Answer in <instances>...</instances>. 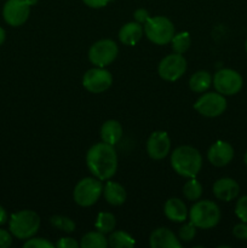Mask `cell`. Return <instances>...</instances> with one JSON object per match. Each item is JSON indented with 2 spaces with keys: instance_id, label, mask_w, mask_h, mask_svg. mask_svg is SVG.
I'll use <instances>...</instances> for the list:
<instances>
[{
  "instance_id": "6da1fadb",
  "label": "cell",
  "mask_w": 247,
  "mask_h": 248,
  "mask_svg": "<svg viewBox=\"0 0 247 248\" xmlns=\"http://www.w3.org/2000/svg\"><path fill=\"white\" fill-rule=\"evenodd\" d=\"M86 165L93 177L101 181H108L118 170V155L114 145L108 143H97L86 153Z\"/></svg>"
},
{
  "instance_id": "7a4b0ae2",
  "label": "cell",
  "mask_w": 247,
  "mask_h": 248,
  "mask_svg": "<svg viewBox=\"0 0 247 248\" xmlns=\"http://www.w3.org/2000/svg\"><path fill=\"white\" fill-rule=\"evenodd\" d=\"M171 166L179 176L194 178L201 171L202 156L195 148L190 145H182L172 152Z\"/></svg>"
},
{
  "instance_id": "3957f363",
  "label": "cell",
  "mask_w": 247,
  "mask_h": 248,
  "mask_svg": "<svg viewBox=\"0 0 247 248\" xmlns=\"http://www.w3.org/2000/svg\"><path fill=\"white\" fill-rule=\"evenodd\" d=\"M10 232L19 240H28L38 232L40 217L31 210H22L14 213L9 220Z\"/></svg>"
},
{
  "instance_id": "277c9868",
  "label": "cell",
  "mask_w": 247,
  "mask_h": 248,
  "mask_svg": "<svg viewBox=\"0 0 247 248\" xmlns=\"http://www.w3.org/2000/svg\"><path fill=\"white\" fill-rule=\"evenodd\" d=\"M189 219L199 229H211L219 223L220 210L213 201H196L189 211Z\"/></svg>"
},
{
  "instance_id": "5b68a950",
  "label": "cell",
  "mask_w": 247,
  "mask_h": 248,
  "mask_svg": "<svg viewBox=\"0 0 247 248\" xmlns=\"http://www.w3.org/2000/svg\"><path fill=\"white\" fill-rule=\"evenodd\" d=\"M103 194V183L96 177L80 179L73 191L74 201L81 207H90L99 200Z\"/></svg>"
},
{
  "instance_id": "8992f818",
  "label": "cell",
  "mask_w": 247,
  "mask_h": 248,
  "mask_svg": "<svg viewBox=\"0 0 247 248\" xmlns=\"http://www.w3.org/2000/svg\"><path fill=\"white\" fill-rule=\"evenodd\" d=\"M144 34L156 45H167L174 35L173 23L165 16L150 17L143 26Z\"/></svg>"
},
{
  "instance_id": "52a82bcc",
  "label": "cell",
  "mask_w": 247,
  "mask_h": 248,
  "mask_svg": "<svg viewBox=\"0 0 247 248\" xmlns=\"http://www.w3.org/2000/svg\"><path fill=\"white\" fill-rule=\"evenodd\" d=\"M38 0H7L2 7V17L11 27H19L24 24L31 14V6L35 5Z\"/></svg>"
},
{
  "instance_id": "ba28073f",
  "label": "cell",
  "mask_w": 247,
  "mask_h": 248,
  "mask_svg": "<svg viewBox=\"0 0 247 248\" xmlns=\"http://www.w3.org/2000/svg\"><path fill=\"white\" fill-rule=\"evenodd\" d=\"M212 84L216 91L222 93L223 96H234L242 89L244 79L236 70L224 68L216 73L212 79Z\"/></svg>"
},
{
  "instance_id": "9c48e42d",
  "label": "cell",
  "mask_w": 247,
  "mask_h": 248,
  "mask_svg": "<svg viewBox=\"0 0 247 248\" xmlns=\"http://www.w3.org/2000/svg\"><path fill=\"white\" fill-rule=\"evenodd\" d=\"M119 55V47L115 41L102 39L92 44L89 50V60L96 67H107L115 61Z\"/></svg>"
},
{
  "instance_id": "30bf717a",
  "label": "cell",
  "mask_w": 247,
  "mask_h": 248,
  "mask_svg": "<svg viewBox=\"0 0 247 248\" xmlns=\"http://www.w3.org/2000/svg\"><path fill=\"white\" fill-rule=\"evenodd\" d=\"M194 109L206 118H217L227 109V99L219 92H206L195 102Z\"/></svg>"
},
{
  "instance_id": "8fae6325",
  "label": "cell",
  "mask_w": 247,
  "mask_h": 248,
  "mask_svg": "<svg viewBox=\"0 0 247 248\" xmlns=\"http://www.w3.org/2000/svg\"><path fill=\"white\" fill-rule=\"evenodd\" d=\"M186 70V61L181 53H171L161 60L157 67L160 78L166 81H176L184 75Z\"/></svg>"
},
{
  "instance_id": "7c38bea8",
  "label": "cell",
  "mask_w": 247,
  "mask_h": 248,
  "mask_svg": "<svg viewBox=\"0 0 247 248\" xmlns=\"http://www.w3.org/2000/svg\"><path fill=\"white\" fill-rule=\"evenodd\" d=\"M113 84V75L103 67L89 69L82 78V86L92 93H101L107 91Z\"/></svg>"
},
{
  "instance_id": "4fadbf2b",
  "label": "cell",
  "mask_w": 247,
  "mask_h": 248,
  "mask_svg": "<svg viewBox=\"0 0 247 248\" xmlns=\"http://www.w3.org/2000/svg\"><path fill=\"white\" fill-rule=\"evenodd\" d=\"M171 150V140L165 131H155L147 140V153L152 159L161 160Z\"/></svg>"
},
{
  "instance_id": "5bb4252c",
  "label": "cell",
  "mask_w": 247,
  "mask_h": 248,
  "mask_svg": "<svg viewBox=\"0 0 247 248\" xmlns=\"http://www.w3.org/2000/svg\"><path fill=\"white\" fill-rule=\"evenodd\" d=\"M207 159L216 167L227 166L234 159V148L230 143L217 140L208 149Z\"/></svg>"
},
{
  "instance_id": "9a60e30c",
  "label": "cell",
  "mask_w": 247,
  "mask_h": 248,
  "mask_svg": "<svg viewBox=\"0 0 247 248\" xmlns=\"http://www.w3.org/2000/svg\"><path fill=\"white\" fill-rule=\"evenodd\" d=\"M213 194L218 200L229 202L239 196L240 186L235 179L229 178V177L219 178L213 184Z\"/></svg>"
},
{
  "instance_id": "2e32d148",
  "label": "cell",
  "mask_w": 247,
  "mask_h": 248,
  "mask_svg": "<svg viewBox=\"0 0 247 248\" xmlns=\"http://www.w3.org/2000/svg\"><path fill=\"white\" fill-rule=\"evenodd\" d=\"M149 245L152 248H181V241L167 228H157L150 234Z\"/></svg>"
},
{
  "instance_id": "e0dca14e",
  "label": "cell",
  "mask_w": 247,
  "mask_h": 248,
  "mask_svg": "<svg viewBox=\"0 0 247 248\" xmlns=\"http://www.w3.org/2000/svg\"><path fill=\"white\" fill-rule=\"evenodd\" d=\"M164 212L167 219L174 223H183L189 217V211L185 203L178 198H171L165 202Z\"/></svg>"
},
{
  "instance_id": "ac0fdd59",
  "label": "cell",
  "mask_w": 247,
  "mask_h": 248,
  "mask_svg": "<svg viewBox=\"0 0 247 248\" xmlns=\"http://www.w3.org/2000/svg\"><path fill=\"white\" fill-rule=\"evenodd\" d=\"M143 33H144V29H143L142 24L137 23L136 21L128 22L120 28L119 39L124 45L135 46L142 39Z\"/></svg>"
},
{
  "instance_id": "d6986e66",
  "label": "cell",
  "mask_w": 247,
  "mask_h": 248,
  "mask_svg": "<svg viewBox=\"0 0 247 248\" xmlns=\"http://www.w3.org/2000/svg\"><path fill=\"white\" fill-rule=\"evenodd\" d=\"M103 195L107 202L111 206H120L126 201V190L118 182L109 181L103 186Z\"/></svg>"
},
{
  "instance_id": "ffe728a7",
  "label": "cell",
  "mask_w": 247,
  "mask_h": 248,
  "mask_svg": "<svg viewBox=\"0 0 247 248\" xmlns=\"http://www.w3.org/2000/svg\"><path fill=\"white\" fill-rule=\"evenodd\" d=\"M123 126L116 120H108L102 125L101 138L102 142L108 143L110 145H115L123 137Z\"/></svg>"
},
{
  "instance_id": "44dd1931",
  "label": "cell",
  "mask_w": 247,
  "mask_h": 248,
  "mask_svg": "<svg viewBox=\"0 0 247 248\" xmlns=\"http://www.w3.org/2000/svg\"><path fill=\"white\" fill-rule=\"evenodd\" d=\"M212 84V77L207 70H199L191 75L189 80V87L196 93H203L207 91Z\"/></svg>"
},
{
  "instance_id": "7402d4cb",
  "label": "cell",
  "mask_w": 247,
  "mask_h": 248,
  "mask_svg": "<svg viewBox=\"0 0 247 248\" xmlns=\"http://www.w3.org/2000/svg\"><path fill=\"white\" fill-rule=\"evenodd\" d=\"M108 246V239L101 232H90L84 235L80 241L81 248H106Z\"/></svg>"
},
{
  "instance_id": "603a6c76",
  "label": "cell",
  "mask_w": 247,
  "mask_h": 248,
  "mask_svg": "<svg viewBox=\"0 0 247 248\" xmlns=\"http://www.w3.org/2000/svg\"><path fill=\"white\" fill-rule=\"evenodd\" d=\"M108 246L113 248H130L135 246V240L126 232H111L108 237Z\"/></svg>"
},
{
  "instance_id": "cb8c5ba5",
  "label": "cell",
  "mask_w": 247,
  "mask_h": 248,
  "mask_svg": "<svg viewBox=\"0 0 247 248\" xmlns=\"http://www.w3.org/2000/svg\"><path fill=\"white\" fill-rule=\"evenodd\" d=\"M116 220L114 217L113 213L110 212H101L97 216L96 223H94V227L98 232L106 234H110L114 229H115Z\"/></svg>"
},
{
  "instance_id": "d4e9b609",
  "label": "cell",
  "mask_w": 247,
  "mask_h": 248,
  "mask_svg": "<svg viewBox=\"0 0 247 248\" xmlns=\"http://www.w3.org/2000/svg\"><path fill=\"white\" fill-rule=\"evenodd\" d=\"M190 44L191 39L188 31H182V33L174 34L171 40V47L173 50V52L183 55L184 52H186L189 50Z\"/></svg>"
},
{
  "instance_id": "484cf974",
  "label": "cell",
  "mask_w": 247,
  "mask_h": 248,
  "mask_svg": "<svg viewBox=\"0 0 247 248\" xmlns=\"http://www.w3.org/2000/svg\"><path fill=\"white\" fill-rule=\"evenodd\" d=\"M183 195L189 201H198L201 198V195H202V186H201L198 179H195V177L189 178V181L183 186Z\"/></svg>"
},
{
  "instance_id": "4316f807",
  "label": "cell",
  "mask_w": 247,
  "mask_h": 248,
  "mask_svg": "<svg viewBox=\"0 0 247 248\" xmlns=\"http://www.w3.org/2000/svg\"><path fill=\"white\" fill-rule=\"evenodd\" d=\"M50 223L52 224V227L57 228L61 232H68V234L75 230V223L65 216H52L50 218Z\"/></svg>"
},
{
  "instance_id": "83f0119b",
  "label": "cell",
  "mask_w": 247,
  "mask_h": 248,
  "mask_svg": "<svg viewBox=\"0 0 247 248\" xmlns=\"http://www.w3.org/2000/svg\"><path fill=\"white\" fill-rule=\"evenodd\" d=\"M196 235V227L193 224V223H188V224L182 225V228L178 232V239L181 241L189 242L195 237Z\"/></svg>"
},
{
  "instance_id": "f1b7e54d",
  "label": "cell",
  "mask_w": 247,
  "mask_h": 248,
  "mask_svg": "<svg viewBox=\"0 0 247 248\" xmlns=\"http://www.w3.org/2000/svg\"><path fill=\"white\" fill-rule=\"evenodd\" d=\"M235 215L241 222L247 223V195L241 196L235 205Z\"/></svg>"
},
{
  "instance_id": "f546056e",
  "label": "cell",
  "mask_w": 247,
  "mask_h": 248,
  "mask_svg": "<svg viewBox=\"0 0 247 248\" xmlns=\"http://www.w3.org/2000/svg\"><path fill=\"white\" fill-rule=\"evenodd\" d=\"M24 248H53L55 245L52 242H50L48 240L43 239V237H31L26 241V244L23 245Z\"/></svg>"
},
{
  "instance_id": "4dcf8cb0",
  "label": "cell",
  "mask_w": 247,
  "mask_h": 248,
  "mask_svg": "<svg viewBox=\"0 0 247 248\" xmlns=\"http://www.w3.org/2000/svg\"><path fill=\"white\" fill-rule=\"evenodd\" d=\"M232 235H234L236 239L242 240V241H246L247 240V223H239V224L235 225L232 228Z\"/></svg>"
},
{
  "instance_id": "1f68e13d",
  "label": "cell",
  "mask_w": 247,
  "mask_h": 248,
  "mask_svg": "<svg viewBox=\"0 0 247 248\" xmlns=\"http://www.w3.org/2000/svg\"><path fill=\"white\" fill-rule=\"evenodd\" d=\"M55 246L58 248H77L80 244H77L73 237H62L56 242Z\"/></svg>"
},
{
  "instance_id": "d6a6232c",
  "label": "cell",
  "mask_w": 247,
  "mask_h": 248,
  "mask_svg": "<svg viewBox=\"0 0 247 248\" xmlns=\"http://www.w3.org/2000/svg\"><path fill=\"white\" fill-rule=\"evenodd\" d=\"M133 18H135V21L137 23L144 24L150 18V15L145 9H137L135 11V14H133Z\"/></svg>"
},
{
  "instance_id": "836d02e7",
  "label": "cell",
  "mask_w": 247,
  "mask_h": 248,
  "mask_svg": "<svg viewBox=\"0 0 247 248\" xmlns=\"http://www.w3.org/2000/svg\"><path fill=\"white\" fill-rule=\"evenodd\" d=\"M12 245V236L7 230L0 229V248H9Z\"/></svg>"
},
{
  "instance_id": "e575fe53",
  "label": "cell",
  "mask_w": 247,
  "mask_h": 248,
  "mask_svg": "<svg viewBox=\"0 0 247 248\" xmlns=\"http://www.w3.org/2000/svg\"><path fill=\"white\" fill-rule=\"evenodd\" d=\"M110 1L111 0H82V2L91 9H101L107 6Z\"/></svg>"
},
{
  "instance_id": "d590c367",
  "label": "cell",
  "mask_w": 247,
  "mask_h": 248,
  "mask_svg": "<svg viewBox=\"0 0 247 248\" xmlns=\"http://www.w3.org/2000/svg\"><path fill=\"white\" fill-rule=\"evenodd\" d=\"M7 212L2 206H0V225H4L7 222Z\"/></svg>"
},
{
  "instance_id": "8d00e7d4",
  "label": "cell",
  "mask_w": 247,
  "mask_h": 248,
  "mask_svg": "<svg viewBox=\"0 0 247 248\" xmlns=\"http://www.w3.org/2000/svg\"><path fill=\"white\" fill-rule=\"evenodd\" d=\"M5 38H6V33H5V29L2 27H0V46L4 44Z\"/></svg>"
},
{
  "instance_id": "74e56055",
  "label": "cell",
  "mask_w": 247,
  "mask_h": 248,
  "mask_svg": "<svg viewBox=\"0 0 247 248\" xmlns=\"http://www.w3.org/2000/svg\"><path fill=\"white\" fill-rule=\"evenodd\" d=\"M244 162H245V165H246V166H247V152L245 153V156H244Z\"/></svg>"
},
{
  "instance_id": "f35d334b",
  "label": "cell",
  "mask_w": 247,
  "mask_h": 248,
  "mask_svg": "<svg viewBox=\"0 0 247 248\" xmlns=\"http://www.w3.org/2000/svg\"><path fill=\"white\" fill-rule=\"evenodd\" d=\"M245 50H246V53H247V39H246V43H245Z\"/></svg>"
}]
</instances>
